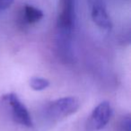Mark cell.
Masks as SVG:
<instances>
[{"instance_id": "3957f363", "label": "cell", "mask_w": 131, "mask_h": 131, "mask_svg": "<svg viewBox=\"0 0 131 131\" xmlns=\"http://www.w3.org/2000/svg\"><path fill=\"white\" fill-rule=\"evenodd\" d=\"M80 107L78 99L73 96L62 97L49 102L45 106L44 114L47 119L58 122L75 113Z\"/></svg>"}, {"instance_id": "6da1fadb", "label": "cell", "mask_w": 131, "mask_h": 131, "mask_svg": "<svg viewBox=\"0 0 131 131\" xmlns=\"http://www.w3.org/2000/svg\"><path fill=\"white\" fill-rule=\"evenodd\" d=\"M77 0H60V12L57 20V48L64 61L72 59V40L75 27Z\"/></svg>"}, {"instance_id": "277c9868", "label": "cell", "mask_w": 131, "mask_h": 131, "mask_svg": "<svg viewBox=\"0 0 131 131\" xmlns=\"http://www.w3.org/2000/svg\"><path fill=\"white\" fill-rule=\"evenodd\" d=\"M93 22L103 30H111V20L108 15L104 0H87Z\"/></svg>"}, {"instance_id": "ba28073f", "label": "cell", "mask_w": 131, "mask_h": 131, "mask_svg": "<svg viewBox=\"0 0 131 131\" xmlns=\"http://www.w3.org/2000/svg\"><path fill=\"white\" fill-rule=\"evenodd\" d=\"M120 131H131L130 115H127L122 118L120 122Z\"/></svg>"}, {"instance_id": "52a82bcc", "label": "cell", "mask_w": 131, "mask_h": 131, "mask_svg": "<svg viewBox=\"0 0 131 131\" xmlns=\"http://www.w3.org/2000/svg\"><path fill=\"white\" fill-rule=\"evenodd\" d=\"M29 84L31 88L34 91H43L50 85L49 79L40 77H33L30 79Z\"/></svg>"}, {"instance_id": "7a4b0ae2", "label": "cell", "mask_w": 131, "mask_h": 131, "mask_svg": "<svg viewBox=\"0 0 131 131\" xmlns=\"http://www.w3.org/2000/svg\"><path fill=\"white\" fill-rule=\"evenodd\" d=\"M0 104L2 110L6 111V113L15 123L25 127L33 126L32 118L27 107L15 93H10L3 95Z\"/></svg>"}, {"instance_id": "8992f818", "label": "cell", "mask_w": 131, "mask_h": 131, "mask_svg": "<svg viewBox=\"0 0 131 131\" xmlns=\"http://www.w3.org/2000/svg\"><path fill=\"white\" fill-rule=\"evenodd\" d=\"M43 18V12L31 5H24L20 13L19 21L23 25H31Z\"/></svg>"}, {"instance_id": "9c48e42d", "label": "cell", "mask_w": 131, "mask_h": 131, "mask_svg": "<svg viewBox=\"0 0 131 131\" xmlns=\"http://www.w3.org/2000/svg\"><path fill=\"white\" fill-rule=\"evenodd\" d=\"M14 3V0H0V12L9 8Z\"/></svg>"}, {"instance_id": "5b68a950", "label": "cell", "mask_w": 131, "mask_h": 131, "mask_svg": "<svg viewBox=\"0 0 131 131\" xmlns=\"http://www.w3.org/2000/svg\"><path fill=\"white\" fill-rule=\"evenodd\" d=\"M112 116V108L109 102H102L93 109L90 116V127L94 130L104 128Z\"/></svg>"}]
</instances>
